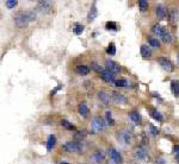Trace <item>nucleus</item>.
<instances>
[{
	"mask_svg": "<svg viewBox=\"0 0 179 164\" xmlns=\"http://www.w3.org/2000/svg\"><path fill=\"white\" fill-rule=\"evenodd\" d=\"M151 115H152L155 120H158V121H162V119H164V118H162V114H161L160 112H158L157 109H153V111L151 112Z\"/></svg>",
	"mask_w": 179,
	"mask_h": 164,
	"instance_id": "nucleus-24",
	"label": "nucleus"
},
{
	"mask_svg": "<svg viewBox=\"0 0 179 164\" xmlns=\"http://www.w3.org/2000/svg\"><path fill=\"white\" fill-rule=\"evenodd\" d=\"M92 68H93V69H94L96 71H98V73H100V74H101V71L104 70V69H103V68H101L100 65H98L97 63H93V64H92Z\"/></svg>",
	"mask_w": 179,
	"mask_h": 164,
	"instance_id": "nucleus-36",
	"label": "nucleus"
},
{
	"mask_svg": "<svg viewBox=\"0 0 179 164\" xmlns=\"http://www.w3.org/2000/svg\"><path fill=\"white\" fill-rule=\"evenodd\" d=\"M105 67H106V69L108 70H110V71H112V73H118L119 70H121V68H119V65L116 63V62L111 61V60H106L105 61Z\"/></svg>",
	"mask_w": 179,
	"mask_h": 164,
	"instance_id": "nucleus-8",
	"label": "nucleus"
},
{
	"mask_svg": "<svg viewBox=\"0 0 179 164\" xmlns=\"http://www.w3.org/2000/svg\"><path fill=\"white\" fill-rule=\"evenodd\" d=\"M177 61H178V63H179V55L177 56Z\"/></svg>",
	"mask_w": 179,
	"mask_h": 164,
	"instance_id": "nucleus-42",
	"label": "nucleus"
},
{
	"mask_svg": "<svg viewBox=\"0 0 179 164\" xmlns=\"http://www.w3.org/2000/svg\"><path fill=\"white\" fill-rule=\"evenodd\" d=\"M51 1H38V5H37V10L40 12H48L51 7Z\"/></svg>",
	"mask_w": 179,
	"mask_h": 164,
	"instance_id": "nucleus-10",
	"label": "nucleus"
},
{
	"mask_svg": "<svg viewBox=\"0 0 179 164\" xmlns=\"http://www.w3.org/2000/svg\"><path fill=\"white\" fill-rule=\"evenodd\" d=\"M63 149L67 152H77V151H80L82 149V145L78 142H67L63 145Z\"/></svg>",
	"mask_w": 179,
	"mask_h": 164,
	"instance_id": "nucleus-3",
	"label": "nucleus"
},
{
	"mask_svg": "<svg viewBox=\"0 0 179 164\" xmlns=\"http://www.w3.org/2000/svg\"><path fill=\"white\" fill-rule=\"evenodd\" d=\"M100 76H101V80L104 82H112L115 80V73H112V71H110L108 69H104L101 71Z\"/></svg>",
	"mask_w": 179,
	"mask_h": 164,
	"instance_id": "nucleus-6",
	"label": "nucleus"
},
{
	"mask_svg": "<svg viewBox=\"0 0 179 164\" xmlns=\"http://www.w3.org/2000/svg\"><path fill=\"white\" fill-rule=\"evenodd\" d=\"M108 151H109V155H110V158H111L115 163L116 164H122V156H121V153H119L116 149L110 147Z\"/></svg>",
	"mask_w": 179,
	"mask_h": 164,
	"instance_id": "nucleus-4",
	"label": "nucleus"
},
{
	"mask_svg": "<svg viewBox=\"0 0 179 164\" xmlns=\"http://www.w3.org/2000/svg\"><path fill=\"white\" fill-rule=\"evenodd\" d=\"M5 4H6V6L8 7V8H13V7H16L17 6V1L16 0H7V1H5Z\"/></svg>",
	"mask_w": 179,
	"mask_h": 164,
	"instance_id": "nucleus-33",
	"label": "nucleus"
},
{
	"mask_svg": "<svg viewBox=\"0 0 179 164\" xmlns=\"http://www.w3.org/2000/svg\"><path fill=\"white\" fill-rule=\"evenodd\" d=\"M106 120H108V123L110 124V125H112L114 124V119H112V115H111V112H106Z\"/></svg>",
	"mask_w": 179,
	"mask_h": 164,
	"instance_id": "nucleus-35",
	"label": "nucleus"
},
{
	"mask_svg": "<svg viewBox=\"0 0 179 164\" xmlns=\"http://www.w3.org/2000/svg\"><path fill=\"white\" fill-rule=\"evenodd\" d=\"M79 113L82 115V117L87 115V113H88V108H87L86 103H80L79 105Z\"/></svg>",
	"mask_w": 179,
	"mask_h": 164,
	"instance_id": "nucleus-23",
	"label": "nucleus"
},
{
	"mask_svg": "<svg viewBox=\"0 0 179 164\" xmlns=\"http://www.w3.org/2000/svg\"><path fill=\"white\" fill-rule=\"evenodd\" d=\"M106 52L109 55H115L116 54V46H115V44H110L109 48L106 49Z\"/></svg>",
	"mask_w": 179,
	"mask_h": 164,
	"instance_id": "nucleus-31",
	"label": "nucleus"
},
{
	"mask_svg": "<svg viewBox=\"0 0 179 164\" xmlns=\"http://www.w3.org/2000/svg\"><path fill=\"white\" fill-rule=\"evenodd\" d=\"M134 155H135V157H136L138 159H140V161H147V159H148V153H147V151H146L144 149H142V147L135 149Z\"/></svg>",
	"mask_w": 179,
	"mask_h": 164,
	"instance_id": "nucleus-7",
	"label": "nucleus"
},
{
	"mask_svg": "<svg viewBox=\"0 0 179 164\" xmlns=\"http://www.w3.org/2000/svg\"><path fill=\"white\" fill-rule=\"evenodd\" d=\"M152 32H153L154 35H157L160 39H161L162 36H164V33H165V29H164L161 25L157 24V25H154V26L152 27Z\"/></svg>",
	"mask_w": 179,
	"mask_h": 164,
	"instance_id": "nucleus-12",
	"label": "nucleus"
},
{
	"mask_svg": "<svg viewBox=\"0 0 179 164\" xmlns=\"http://www.w3.org/2000/svg\"><path fill=\"white\" fill-rule=\"evenodd\" d=\"M35 19H36V14L34 12H17L13 18L16 26L19 29L26 27L30 21L35 20Z\"/></svg>",
	"mask_w": 179,
	"mask_h": 164,
	"instance_id": "nucleus-1",
	"label": "nucleus"
},
{
	"mask_svg": "<svg viewBox=\"0 0 179 164\" xmlns=\"http://www.w3.org/2000/svg\"><path fill=\"white\" fill-rule=\"evenodd\" d=\"M171 88H172V93L174 94V96H179V81H172L171 83Z\"/></svg>",
	"mask_w": 179,
	"mask_h": 164,
	"instance_id": "nucleus-20",
	"label": "nucleus"
},
{
	"mask_svg": "<svg viewBox=\"0 0 179 164\" xmlns=\"http://www.w3.org/2000/svg\"><path fill=\"white\" fill-rule=\"evenodd\" d=\"M115 84L117 87H128L129 86V83H128V81L125 79H117V80H115Z\"/></svg>",
	"mask_w": 179,
	"mask_h": 164,
	"instance_id": "nucleus-25",
	"label": "nucleus"
},
{
	"mask_svg": "<svg viewBox=\"0 0 179 164\" xmlns=\"http://www.w3.org/2000/svg\"><path fill=\"white\" fill-rule=\"evenodd\" d=\"M105 27H106V30H114V31H117V26H116V23H115V21H109V23H106Z\"/></svg>",
	"mask_w": 179,
	"mask_h": 164,
	"instance_id": "nucleus-28",
	"label": "nucleus"
},
{
	"mask_svg": "<svg viewBox=\"0 0 179 164\" xmlns=\"http://www.w3.org/2000/svg\"><path fill=\"white\" fill-rule=\"evenodd\" d=\"M61 124H62V126H63L66 130H74V128H75V126H74L73 124H71L68 120H66V119H63V120L61 121Z\"/></svg>",
	"mask_w": 179,
	"mask_h": 164,
	"instance_id": "nucleus-27",
	"label": "nucleus"
},
{
	"mask_svg": "<svg viewBox=\"0 0 179 164\" xmlns=\"http://www.w3.org/2000/svg\"><path fill=\"white\" fill-rule=\"evenodd\" d=\"M148 43H149L153 48H158V46L160 45V42L158 41V39H155V38H152V37L148 38Z\"/></svg>",
	"mask_w": 179,
	"mask_h": 164,
	"instance_id": "nucleus-30",
	"label": "nucleus"
},
{
	"mask_svg": "<svg viewBox=\"0 0 179 164\" xmlns=\"http://www.w3.org/2000/svg\"><path fill=\"white\" fill-rule=\"evenodd\" d=\"M129 118L133 123L135 124H140L141 123V115H140L138 112H130L129 113Z\"/></svg>",
	"mask_w": 179,
	"mask_h": 164,
	"instance_id": "nucleus-17",
	"label": "nucleus"
},
{
	"mask_svg": "<svg viewBox=\"0 0 179 164\" xmlns=\"http://www.w3.org/2000/svg\"><path fill=\"white\" fill-rule=\"evenodd\" d=\"M91 127H92V131H93V132L99 133V132H103V131L105 130V124H104V121H103L101 118L96 117V118L92 120Z\"/></svg>",
	"mask_w": 179,
	"mask_h": 164,
	"instance_id": "nucleus-2",
	"label": "nucleus"
},
{
	"mask_svg": "<svg viewBox=\"0 0 179 164\" xmlns=\"http://www.w3.org/2000/svg\"><path fill=\"white\" fill-rule=\"evenodd\" d=\"M161 41L165 42V43H171L172 42V35H171V32L167 31V30H165V33H164Z\"/></svg>",
	"mask_w": 179,
	"mask_h": 164,
	"instance_id": "nucleus-22",
	"label": "nucleus"
},
{
	"mask_svg": "<svg viewBox=\"0 0 179 164\" xmlns=\"http://www.w3.org/2000/svg\"><path fill=\"white\" fill-rule=\"evenodd\" d=\"M121 138L125 142V143H129L130 140H131V134H129V132H127V131H123L122 133H121Z\"/></svg>",
	"mask_w": 179,
	"mask_h": 164,
	"instance_id": "nucleus-26",
	"label": "nucleus"
},
{
	"mask_svg": "<svg viewBox=\"0 0 179 164\" xmlns=\"http://www.w3.org/2000/svg\"><path fill=\"white\" fill-rule=\"evenodd\" d=\"M108 164H116V163H115V162L111 159V161H109V163H108Z\"/></svg>",
	"mask_w": 179,
	"mask_h": 164,
	"instance_id": "nucleus-40",
	"label": "nucleus"
},
{
	"mask_svg": "<svg viewBox=\"0 0 179 164\" xmlns=\"http://www.w3.org/2000/svg\"><path fill=\"white\" fill-rule=\"evenodd\" d=\"M139 7L141 11H146V10L148 8V1H146V0H140Z\"/></svg>",
	"mask_w": 179,
	"mask_h": 164,
	"instance_id": "nucleus-29",
	"label": "nucleus"
},
{
	"mask_svg": "<svg viewBox=\"0 0 179 164\" xmlns=\"http://www.w3.org/2000/svg\"><path fill=\"white\" fill-rule=\"evenodd\" d=\"M75 70H77V73L80 74V75H87L90 73V68L86 67V65H78L75 68Z\"/></svg>",
	"mask_w": 179,
	"mask_h": 164,
	"instance_id": "nucleus-19",
	"label": "nucleus"
},
{
	"mask_svg": "<svg viewBox=\"0 0 179 164\" xmlns=\"http://www.w3.org/2000/svg\"><path fill=\"white\" fill-rule=\"evenodd\" d=\"M173 151H174V153H176V158L179 159V145H176V146L173 147Z\"/></svg>",
	"mask_w": 179,
	"mask_h": 164,
	"instance_id": "nucleus-37",
	"label": "nucleus"
},
{
	"mask_svg": "<svg viewBox=\"0 0 179 164\" xmlns=\"http://www.w3.org/2000/svg\"><path fill=\"white\" fill-rule=\"evenodd\" d=\"M140 51H141V56L143 58H148L152 55V50H151V48H148V45H141Z\"/></svg>",
	"mask_w": 179,
	"mask_h": 164,
	"instance_id": "nucleus-15",
	"label": "nucleus"
},
{
	"mask_svg": "<svg viewBox=\"0 0 179 164\" xmlns=\"http://www.w3.org/2000/svg\"><path fill=\"white\" fill-rule=\"evenodd\" d=\"M112 101H115L116 103H121V105H123V103H127V96L125 95H123V94H121L118 92H114L112 93Z\"/></svg>",
	"mask_w": 179,
	"mask_h": 164,
	"instance_id": "nucleus-9",
	"label": "nucleus"
},
{
	"mask_svg": "<svg viewBox=\"0 0 179 164\" xmlns=\"http://www.w3.org/2000/svg\"><path fill=\"white\" fill-rule=\"evenodd\" d=\"M149 131H151V133H152V136H157L158 134V128L154 126V125H149Z\"/></svg>",
	"mask_w": 179,
	"mask_h": 164,
	"instance_id": "nucleus-34",
	"label": "nucleus"
},
{
	"mask_svg": "<svg viewBox=\"0 0 179 164\" xmlns=\"http://www.w3.org/2000/svg\"><path fill=\"white\" fill-rule=\"evenodd\" d=\"M82 31H84V26L81 24H75V26H74V33L75 35H80Z\"/></svg>",
	"mask_w": 179,
	"mask_h": 164,
	"instance_id": "nucleus-32",
	"label": "nucleus"
},
{
	"mask_svg": "<svg viewBox=\"0 0 179 164\" xmlns=\"http://www.w3.org/2000/svg\"><path fill=\"white\" fill-rule=\"evenodd\" d=\"M170 20H171V23H173V24H176L178 21V11L177 10H172L171 11V13H170Z\"/></svg>",
	"mask_w": 179,
	"mask_h": 164,
	"instance_id": "nucleus-21",
	"label": "nucleus"
},
{
	"mask_svg": "<svg viewBox=\"0 0 179 164\" xmlns=\"http://www.w3.org/2000/svg\"><path fill=\"white\" fill-rule=\"evenodd\" d=\"M55 143H56V138H55V136H54V134L49 136L48 142H47V150H48V151H51V149L55 146Z\"/></svg>",
	"mask_w": 179,
	"mask_h": 164,
	"instance_id": "nucleus-16",
	"label": "nucleus"
},
{
	"mask_svg": "<svg viewBox=\"0 0 179 164\" xmlns=\"http://www.w3.org/2000/svg\"><path fill=\"white\" fill-rule=\"evenodd\" d=\"M158 62H159L161 68H162L165 71H172V70H173V65H172V63H171L170 60H167V58H165V57H159V58H158Z\"/></svg>",
	"mask_w": 179,
	"mask_h": 164,
	"instance_id": "nucleus-5",
	"label": "nucleus"
},
{
	"mask_svg": "<svg viewBox=\"0 0 179 164\" xmlns=\"http://www.w3.org/2000/svg\"><path fill=\"white\" fill-rule=\"evenodd\" d=\"M59 164H68L67 162H61V163H59Z\"/></svg>",
	"mask_w": 179,
	"mask_h": 164,
	"instance_id": "nucleus-41",
	"label": "nucleus"
},
{
	"mask_svg": "<svg viewBox=\"0 0 179 164\" xmlns=\"http://www.w3.org/2000/svg\"><path fill=\"white\" fill-rule=\"evenodd\" d=\"M155 163H157V164H166V161H165L162 157H159V158H157Z\"/></svg>",
	"mask_w": 179,
	"mask_h": 164,
	"instance_id": "nucleus-38",
	"label": "nucleus"
},
{
	"mask_svg": "<svg viewBox=\"0 0 179 164\" xmlns=\"http://www.w3.org/2000/svg\"><path fill=\"white\" fill-rule=\"evenodd\" d=\"M60 88H61V86H58V87H56V88H55V89H54V90H53V92H51V94H55V93H56V92H58V90H59Z\"/></svg>",
	"mask_w": 179,
	"mask_h": 164,
	"instance_id": "nucleus-39",
	"label": "nucleus"
},
{
	"mask_svg": "<svg viewBox=\"0 0 179 164\" xmlns=\"http://www.w3.org/2000/svg\"><path fill=\"white\" fill-rule=\"evenodd\" d=\"M104 158H105V155H104V152L103 151H96L93 155H92V161L94 162V163H101L103 161H104Z\"/></svg>",
	"mask_w": 179,
	"mask_h": 164,
	"instance_id": "nucleus-11",
	"label": "nucleus"
},
{
	"mask_svg": "<svg viewBox=\"0 0 179 164\" xmlns=\"http://www.w3.org/2000/svg\"><path fill=\"white\" fill-rule=\"evenodd\" d=\"M97 14H98L97 7H96V5L93 4V5H92V7H91V10H90V12H88V16H87L88 20H93V19L97 17Z\"/></svg>",
	"mask_w": 179,
	"mask_h": 164,
	"instance_id": "nucleus-18",
	"label": "nucleus"
},
{
	"mask_svg": "<svg viewBox=\"0 0 179 164\" xmlns=\"http://www.w3.org/2000/svg\"><path fill=\"white\" fill-rule=\"evenodd\" d=\"M98 98L103 103H109L112 101V96H110L106 92H99L98 93Z\"/></svg>",
	"mask_w": 179,
	"mask_h": 164,
	"instance_id": "nucleus-14",
	"label": "nucleus"
},
{
	"mask_svg": "<svg viewBox=\"0 0 179 164\" xmlns=\"http://www.w3.org/2000/svg\"><path fill=\"white\" fill-rule=\"evenodd\" d=\"M157 17H158V19H164L165 17H166V14H167V10H166V7L164 6V5H159L158 7H157Z\"/></svg>",
	"mask_w": 179,
	"mask_h": 164,
	"instance_id": "nucleus-13",
	"label": "nucleus"
}]
</instances>
